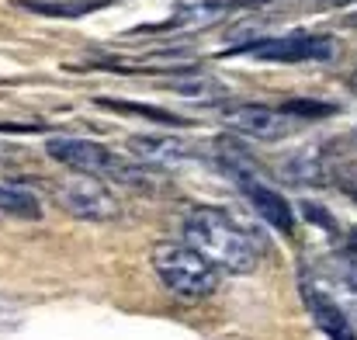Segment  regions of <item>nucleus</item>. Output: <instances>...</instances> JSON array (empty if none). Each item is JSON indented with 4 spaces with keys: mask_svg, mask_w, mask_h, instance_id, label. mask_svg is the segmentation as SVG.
<instances>
[{
    "mask_svg": "<svg viewBox=\"0 0 357 340\" xmlns=\"http://www.w3.org/2000/svg\"><path fill=\"white\" fill-rule=\"evenodd\" d=\"M184 239L202 250L219 271L226 274H253L257 271V246L239 229L233 216L212 205H198L184 212Z\"/></svg>",
    "mask_w": 357,
    "mask_h": 340,
    "instance_id": "f257e3e1",
    "label": "nucleus"
},
{
    "mask_svg": "<svg viewBox=\"0 0 357 340\" xmlns=\"http://www.w3.org/2000/svg\"><path fill=\"white\" fill-rule=\"evenodd\" d=\"M153 271L177 299H205L219 288V267L191 243H160L153 250Z\"/></svg>",
    "mask_w": 357,
    "mask_h": 340,
    "instance_id": "f03ea898",
    "label": "nucleus"
},
{
    "mask_svg": "<svg viewBox=\"0 0 357 340\" xmlns=\"http://www.w3.org/2000/svg\"><path fill=\"white\" fill-rule=\"evenodd\" d=\"M236 56L271 59V63H333L340 56V42L323 31H291V35L243 42Z\"/></svg>",
    "mask_w": 357,
    "mask_h": 340,
    "instance_id": "7ed1b4c3",
    "label": "nucleus"
},
{
    "mask_svg": "<svg viewBox=\"0 0 357 340\" xmlns=\"http://www.w3.org/2000/svg\"><path fill=\"white\" fill-rule=\"evenodd\" d=\"M56 198L73 219H84V223H115L121 216L119 198L94 174H73V177L59 181Z\"/></svg>",
    "mask_w": 357,
    "mask_h": 340,
    "instance_id": "20e7f679",
    "label": "nucleus"
},
{
    "mask_svg": "<svg viewBox=\"0 0 357 340\" xmlns=\"http://www.w3.org/2000/svg\"><path fill=\"white\" fill-rule=\"evenodd\" d=\"M45 153H49L56 163L70 167L73 174L119 177V181L128 174L125 160H119L108 146H101V142H94V139H80V135H56V139H49V142H45Z\"/></svg>",
    "mask_w": 357,
    "mask_h": 340,
    "instance_id": "39448f33",
    "label": "nucleus"
},
{
    "mask_svg": "<svg viewBox=\"0 0 357 340\" xmlns=\"http://www.w3.org/2000/svg\"><path fill=\"white\" fill-rule=\"evenodd\" d=\"M219 118L239 135H253L264 142H278L291 135L298 125V118L288 114L281 105H226L219 108Z\"/></svg>",
    "mask_w": 357,
    "mask_h": 340,
    "instance_id": "423d86ee",
    "label": "nucleus"
},
{
    "mask_svg": "<svg viewBox=\"0 0 357 340\" xmlns=\"http://www.w3.org/2000/svg\"><path fill=\"white\" fill-rule=\"evenodd\" d=\"M239 181V188H243V195L250 198V205L257 209V216L267 223V226H274L278 232H284V236H291L295 232V209L274 191V188H267L250 167L246 170H239L233 174Z\"/></svg>",
    "mask_w": 357,
    "mask_h": 340,
    "instance_id": "0eeeda50",
    "label": "nucleus"
},
{
    "mask_svg": "<svg viewBox=\"0 0 357 340\" xmlns=\"http://www.w3.org/2000/svg\"><path fill=\"white\" fill-rule=\"evenodd\" d=\"M128 153L135 156V163H142V167H184L191 156H195V149L184 142V139H177V135H132L128 139Z\"/></svg>",
    "mask_w": 357,
    "mask_h": 340,
    "instance_id": "6e6552de",
    "label": "nucleus"
},
{
    "mask_svg": "<svg viewBox=\"0 0 357 340\" xmlns=\"http://www.w3.org/2000/svg\"><path fill=\"white\" fill-rule=\"evenodd\" d=\"M233 7H236L233 0H184L163 24L142 28V31H202V28H212L215 21H222Z\"/></svg>",
    "mask_w": 357,
    "mask_h": 340,
    "instance_id": "1a4fd4ad",
    "label": "nucleus"
},
{
    "mask_svg": "<svg viewBox=\"0 0 357 340\" xmlns=\"http://www.w3.org/2000/svg\"><path fill=\"white\" fill-rule=\"evenodd\" d=\"M302 295H305V306H309L316 327H319L326 337L330 340H357V330H354V323H351V316H347L323 288H316L309 278L302 281Z\"/></svg>",
    "mask_w": 357,
    "mask_h": 340,
    "instance_id": "9d476101",
    "label": "nucleus"
},
{
    "mask_svg": "<svg viewBox=\"0 0 357 340\" xmlns=\"http://www.w3.org/2000/svg\"><path fill=\"white\" fill-rule=\"evenodd\" d=\"M17 7L24 10H35V14H49V17H84L98 7H105L108 0H63V3H52V0H14Z\"/></svg>",
    "mask_w": 357,
    "mask_h": 340,
    "instance_id": "9b49d317",
    "label": "nucleus"
},
{
    "mask_svg": "<svg viewBox=\"0 0 357 340\" xmlns=\"http://www.w3.org/2000/svg\"><path fill=\"white\" fill-rule=\"evenodd\" d=\"M0 212L17 216V219H42L38 198L24 188H7V184H0Z\"/></svg>",
    "mask_w": 357,
    "mask_h": 340,
    "instance_id": "f8f14e48",
    "label": "nucleus"
},
{
    "mask_svg": "<svg viewBox=\"0 0 357 340\" xmlns=\"http://www.w3.org/2000/svg\"><path fill=\"white\" fill-rule=\"evenodd\" d=\"M181 77L184 80H170L167 87L184 94V98H219V94H226V87L212 77H202V73H181Z\"/></svg>",
    "mask_w": 357,
    "mask_h": 340,
    "instance_id": "ddd939ff",
    "label": "nucleus"
},
{
    "mask_svg": "<svg viewBox=\"0 0 357 340\" xmlns=\"http://www.w3.org/2000/svg\"><path fill=\"white\" fill-rule=\"evenodd\" d=\"M333 281H337V292L347 299V316H351V323H354L357 330V267L347 260V257H340V264L333 267Z\"/></svg>",
    "mask_w": 357,
    "mask_h": 340,
    "instance_id": "4468645a",
    "label": "nucleus"
},
{
    "mask_svg": "<svg viewBox=\"0 0 357 340\" xmlns=\"http://www.w3.org/2000/svg\"><path fill=\"white\" fill-rule=\"evenodd\" d=\"M98 108H108V112H121V114H142V118H153V121H163V125H181L184 118L170 112H160V108H146L139 101H112V98H98L94 101Z\"/></svg>",
    "mask_w": 357,
    "mask_h": 340,
    "instance_id": "2eb2a0df",
    "label": "nucleus"
},
{
    "mask_svg": "<svg viewBox=\"0 0 357 340\" xmlns=\"http://www.w3.org/2000/svg\"><path fill=\"white\" fill-rule=\"evenodd\" d=\"M284 177H288V181H298V184H316V181L323 177V163H319V160H309V153L288 156Z\"/></svg>",
    "mask_w": 357,
    "mask_h": 340,
    "instance_id": "dca6fc26",
    "label": "nucleus"
},
{
    "mask_svg": "<svg viewBox=\"0 0 357 340\" xmlns=\"http://www.w3.org/2000/svg\"><path fill=\"white\" fill-rule=\"evenodd\" d=\"M302 212H305V216H309V223H316V226L337 229L333 226V219H330V212H326V209H319V205H312V202H305V205H302Z\"/></svg>",
    "mask_w": 357,
    "mask_h": 340,
    "instance_id": "f3484780",
    "label": "nucleus"
},
{
    "mask_svg": "<svg viewBox=\"0 0 357 340\" xmlns=\"http://www.w3.org/2000/svg\"><path fill=\"white\" fill-rule=\"evenodd\" d=\"M344 257L357 267V229H351V236H347V253H344Z\"/></svg>",
    "mask_w": 357,
    "mask_h": 340,
    "instance_id": "a211bd4d",
    "label": "nucleus"
},
{
    "mask_svg": "<svg viewBox=\"0 0 357 340\" xmlns=\"http://www.w3.org/2000/svg\"><path fill=\"white\" fill-rule=\"evenodd\" d=\"M344 191H347L351 198H357V174H354V177H351V181H347V188H344Z\"/></svg>",
    "mask_w": 357,
    "mask_h": 340,
    "instance_id": "6ab92c4d",
    "label": "nucleus"
},
{
    "mask_svg": "<svg viewBox=\"0 0 357 340\" xmlns=\"http://www.w3.org/2000/svg\"><path fill=\"white\" fill-rule=\"evenodd\" d=\"M347 87H351V91H354V94H357V70H354V73H351V77H347Z\"/></svg>",
    "mask_w": 357,
    "mask_h": 340,
    "instance_id": "aec40b11",
    "label": "nucleus"
}]
</instances>
